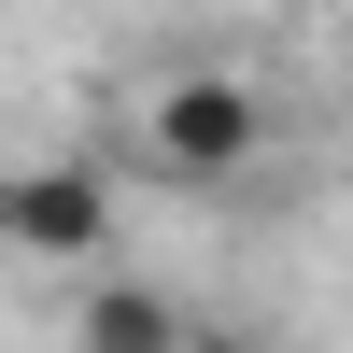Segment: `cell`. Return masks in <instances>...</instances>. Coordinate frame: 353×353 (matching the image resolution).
Here are the masks:
<instances>
[{"label": "cell", "instance_id": "obj_1", "mask_svg": "<svg viewBox=\"0 0 353 353\" xmlns=\"http://www.w3.org/2000/svg\"><path fill=\"white\" fill-rule=\"evenodd\" d=\"M156 170L170 184H241L254 156H269V99H254L241 71H184V85H156Z\"/></svg>", "mask_w": 353, "mask_h": 353}, {"label": "cell", "instance_id": "obj_2", "mask_svg": "<svg viewBox=\"0 0 353 353\" xmlns=\"http://www.w3.org/2000/svg\"><path fill=\"white\" fill-rule=\"evenodd\" d=\"M0 241H14V254H57V269H99V241H113L99 170H85V156H28V170H0Z\"/></svg>", "mask_w": 353, "mask_h": 353}, {"label": "cell", "instance_id": "obj_3", "mask_svg": "<svg viewBox=\"0 0 353 353\" xmlns=\"http://www.w3.org/2000/svg\"><path fill=\"white\" fill-rule=\"evenodd\" d=\"M71 339H85V353H184V339H198V311L170 297V283H128V269H113V283H85Z\"/></svg>", "mask_w": 353, "mask_h": 353}, {"label": "cell", "instance_id": "obj_4", "mask_svg": "<svg viewBox=\"0 0 353 353\" xmlns=\"http://www.w3.org/2000/svg\"><path fill=\"white\" fill-rule=\"evenodd\" d=\"M184 353H269V339H241V325H198V339H184Z\"/></svg>", "mask_w": 353, "mask_h": 353}]
</instances>
